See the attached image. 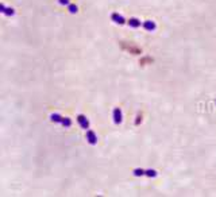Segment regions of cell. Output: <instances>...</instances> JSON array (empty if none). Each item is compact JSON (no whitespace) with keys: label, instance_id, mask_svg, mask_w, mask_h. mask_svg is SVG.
<instances>
[{"label":"cell","instance_id":"obj_1","mask_svg":"<svg viewBox=\"0 0 216 197\" xmlns=\"http://www.w3.org/2000/svg\"><path fill=\"white\" fill-rule=\"evenodd\" d=\"M77 122H78V124H80V127H81L82 130L87 131L88 128H89V120H88V118L85 116V115H78Z\"/></svg>","mask_w":216,"mask_h":197},{"label":"cell","instance_id":"obj_2","mask_svg":"<svg viewBox=\"0 0 216 197\" xmlns=\"http://www.w3.org/2000/svg\"><path fill=\"white\" fill-rule=\"evenodd\" d=\"M122 122H123V115H122V111H120V108H119V107H116V108L113 109V123L119 126Z\"/></svg>","mask_w":216,"mask_h":197},{"label":"cell","instance_id":"obj_3","mask_svg":"<svg viewBox=\"0 0 216 197\" xmlns=\"http://www.w3.org/2000/svg\"><path fill=\"white\" fill-rule=\"evenodd\" d=\"M87 140L89 145H96L97 143V135L92 130H87Z\"/></svg>","mask_w":216,"mask_h":197},{"label":"cell","instance_id":"obj_4","mask_svg":"<svg viewBox=\"0 0 216 197\" xmlns=\"http://www.w3.org/2000/svg\"><path fill=\"white\" fill-rule=\"evenodd\" d=\"M111 19H112L113 23H116V24H124V23H126V19H124L120 14H118V12H113L112 15H111Z\"/></svg>","mask_w":216,"mask_h":197},{"label":"cell","instance_id":"obj_5","mask_svg":"<svg viewBox=\"0 0 216 197\" xmlns=\"http://www.w3.org/2000/svg\"><path fill=\"white\" fill-rule=\"evenodd\" d=\"M143 27L146 31H154L157 24L154 23V20H144L143 22Z\"/></svg>","mask_w":216,"mask_h":197},{"label":"cell","instance_id":"obj_6","mask_svg":"<svg viewBox=\"0 0 216 197\" xmlns=\"http://www.w3.org/2000/svg\"><path fill=\"white\" fill-rule=\"evenodd\" d=\"M0 8H1V12H3L4 15H7V16H12L14 14H15V10H14V8H11V7H5L4 4H0Z\"/></svg>","mask_w":216,"mask_h":197},{"label":"cell","instance_id":"obj_7","mask_svg":"<svg viewBox=\"0 0 216 197\" xmlns=\"http://www.w3.org/2000/svg\"><path fill=\"white\" fill-rule=\"evenodd\" d=\"M127 23H129V26L133 27V28H136V27L140 26V20L136 19V18H130V20L127 22Z\"/></svg>","mask_w":216,"mask_h":197},{"label":"cell","instance_id":"obj_8","mask_svg":"<svg viewBox=\"0 0 216 197\" xmlns=\"http://www.w3.org/2000/svg\"><path fill=\"white\" fill-rule=\"evenodd\" d=\"M62 118H64V116H61L60 114H52L50 115V120H52L53 123H60V124H61Z\"/></svg>","mask_w":216,"mask_h":197},{"label":"cell","instance_id":"obj_9","mask_svg":"<svg viewBox=\"0 0 216 197\" xmlns=\"http://www.w3.org/2000/svg\"><path fill=\"white\" fill-rule=\"evenodd\" d=\"M133 174H134L135 177L146 176V170H143V169H139V167H136V169H134V170H133Z\"/></svg>","mask_w":216,"mask_h":197},{"label":"cell","instance_id":"obj_10","mask_svg":"<svg viewBox=\"0 0 216 197\" xmlns=\"http://www.w3.org/2000/svg\"><path fill=\"white\" fill-rule=\"evenodd\" d=\"M61 124L64 126V127H70V126H72V120L69 119V118H62Z\"/></svg>","mask_w":216,"mask_h":197},{"label":"cell","instance_id":"obj_11","mask_svg":"<svg viewBox=\"0 0 216 197\" xmlns=\"http://www.w3.org/2000/svg\"><path fill=\"white\" fill-rule=\"evenodd\" d=\"M146 176L150 177V178H154V177L157 176V171H155L154 169H147V170H146Z\"/></svg>","mask_w":216,"mask_h":197},{"label":"cell","instance_id":"obj_12","mask_svg":"<svg viewBox=\"0 0 216 197\" xmlns=\"http://www.w3.org/2000/svg\"><path fill=\"white\" fill-rule=\"evenodd\" d=\"M69 12H70V14H76V12H77V5L69 4Z\"/></svg>","mask_w":216,"mask_h":197},{"label":"cell","instance_id":"obj_13","mask_svg":"<svg viewBox=\"0 0 216 197\" xmlns=\"http://www.w3.org/2000/svg\"><path fill=\"white\" fill-rule=\"evenodd\" d=\"M58 3L62 5H69V0H58Z\"/></svg>","mask_w":216,"mask_h":197}]
</instances>
